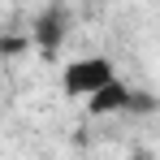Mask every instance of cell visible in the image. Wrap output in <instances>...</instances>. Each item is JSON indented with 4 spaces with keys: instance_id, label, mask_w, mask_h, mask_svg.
<instances>
[{
    "instance_id": "obj_1",
    "label": "cell",
    "mask_w": 160,
    "mask_h": 160,
    "mask_svg": "<svg viewBox=\"0 0 160 160\" xmlns=\"http://www.w3.org/2000/svg\"><path fill=\"white\" fill-rule=\"evenodd\" d=\"M117 65L108 61V56L91 52V56H78V61H69L65 69H61V91L69 95V100H91L95 91H104L108 82H117Z\"/></svg>"
},
{
    "instance_id": "obj_2",
    "label": "cell",
    "mask_w": 160,
    "mask_h": 160,
    "mask_svg": "<svg viewBox=\"0 0 160 160\" xmlns=\"http://www.w3.org/2000/svg\"><path fill=\"white\" fill-rule=\"evenodd\" d=\"M87 112L91 117H117V112H156V100L143 91V87H130V82H108L104 91H95L87 100Z\"/></svg>"
},
{
    "instance_id": "obj_4",
    "label": "cell",
    "mask_w": 160,
    "mask_h": 160,
    "mask_svg": "<svg viewBox=\"0 0 160 160\" xmlns=\"http://www.w3.org/2000/svg\"><path fill=\"white\" fill-rule=\"evenodd\" d=\"M30 35H0V56H26Z\"/></svg>"
},
{
    "instance_id": "obj_3",
    "label": "cell",
    "mask_w": 160,
    "mask_h": 160,
    "mask_svg": "<svg viewBox=\"0 0 160 160\" xmlns=\"http://www.w3.org/2000/svg\"><path fill=\"white\" fill-rule=\"evenodd\" d=\"M65 26H69V13L61 9V4H52V9H39L35 13V26L26 30L30 35V48H39V52L52 56L61 43H65Z\"/></svg>"
}]
</instances>
